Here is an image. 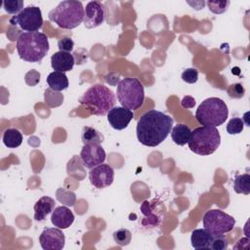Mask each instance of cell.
Listing matches in <instances>:
<instances>
[{
	"label": "cell",
	"mask_w": 250,
	"mask_h": 250,
	"mask_svg": "<svg viewBox=\"0 0 250 250\" xmlns=\"http://www.w3.org/2000/svg\"><path fill=\"white\" fill-rule=\"evenodd\" d=\"M3 143L9 148H16L20 146L22 143L21 133L15 128L7 129L3 134Z\"/></svg>",
	"instance_id": "7402d4cb"
},
{
	"label": "cell",
	"mask_w": 250,
	"mask_h": 250,
	"mask_svg": "<svg viewBox=\"0 0 250 250\" xmlns=\"http://www.w3.org/2000/svg\"><path fill=\"white\" fill-rule=\"evenodd\" d=\"M106 154L101 145L91 144L84 145L80 152V160L82 166L88 169H92L100 164H103L105 160Z\"/></svg>",
	"instance_id": "30bf717a"
},
{
	"label": "cell",
	"mask_w": 250,
	"mask_h": 250,
	"mask_svg": "<svg viewBox=\"0 0 250 250\" xmlns=\"http://www.w3.org/2000/svg\"><path fill=\"white\" fill-rule=\"evenodd\" d=\"M3 8L8 14L18 15L23 10V1L21 0H6L3 2Z\"/></svg>",
	"instance_id": "4316f807"
},
{
	"label": "cell",
	"mask_w": 250,
	"mask_h": 250,
	"mask_svg": "<svg viewBox=\"0 0 250 250\" xmlns=\"http://www.w3.org/2000/svg\"><path fill=\"white\" fill-rule=\"evenodd\" d=\"M243 128H244L243 120L239 117H233L228 122L226 129L229 135H237L243 131Z\"/></svg>",
	"instance_id": "83f0119b"
},
{
	"label": "cell",
	"mask_w": 250,
	"mask_h": 250,
	"mask_svg": "<svg viewBox=\"0 0 250 250\" xmlns=\"http://www.w3.org/2000/svg\"><path fill=\"white\" fill-rule=\"evenodd\" d=\"M133 117V111L123 106H114L107 113V121L115 130L127 128Z\"/></svg>",
	"instance_id": "5bb4252c"
},
{
	"label": "cell",
	"mask_w": 250,
	"mask_h": 250,
	"mask_svg": "<svg viewBox=\"0 0 250 250\" xmlns=\"http://www.w3.org/2000/svg\"><path fill=\"white\" fill-rule=\"evenodd\" d=\"M230 2L229 0H225V1H213V0H209L207 1V6L208 9L214 13V14H223L225 13L229 6Z\"/></svg>",
	"instance_id": "f1b7e54d"
},
{
	"label": "cell",
	"mask_w": 250,
	"mask_h": 250,
	"mask_svg": "<svg viewBox=\"0 0 250 250\" xmlns=\"http://www.w3.org/2000/svg\"><path fill=\"white\" fill-rule=\"evenodd\" d=\"M10 24L19 26L26 32L39 30L43 25V18L40 8L36 6H27L23 8L21 12L10 19Z\"/></svg>",
	"instance_id": "9c48e42d"
},
{
	"label": "cell",
	"mask_w": 250,
	"mask_h": 250,
	"mask_svg": "<svg viewBox=\"0 0 250 250\" xmlns=\"http://www.w3.org/2000/svg\"><path fill=\"white\" fill-rule=\"evenodd\" d=\"M229 116L226 103L219 98L212 97L204 100L195 111V118L203 126L217 127L225 123Z\"/></svg>",
	"instance_id": "8992f818"
},
{
	"label": "cell",
	"mask_w": 250,
	"mask_h": 250,
	"mask_svg": "<svg viewBox=\"0 0 250 250\" xmlns=\"http://www.w3.org/2000/svg\"><path fill=\"white\" fill-rule=\"evenodd\" d=\"M104 140V135L99 132L97 129L85 126L81 131V141L84 145H91V144H98L100 145Z\"/></svg>",
	"instance_id": "44dd1931"
},
{
	"label": "cell",
	"mask_w": 250,
	"mask_h": 250,
	"mask_svg": "<svg viewBox=\"0 0 250 250\" xmlns=\"http://www.w3.org/2000/svg\"><path fill=\"white\" fill-rule=\"evenodd\" d=\"M55 209V200L49 196L39 198L34 204V220L44 221L47 215L52 213Z\"/></svg>",
	"instance_id": "e0dca14e"
},
{
	"label": "cell",
	"mask_w": 250,
	"mask_h": 250,
	"mask_svg": "<svg viewBox=\"0 0 250 250\" xmlns=\"http://www.w3.org/2000/svg\"><path fill=\"white\" fill-rule=\"evenodd\" d=\"M181 104L185 108H191L195 105V100L190 96H186L183 98Z\"/></svg>",
	"instance_id": "e575fe53"
},
{
	"label": "cell",
	"mask_w": 250,
	"mask_h": 250,
	"mask_svg": "<svg viewBox=\"0 0 250 250\" xmlns=\"http://www.w3.org/2000/svg\"><path fill=\"white\" fill-rule=\"evenodd\" d=\"M182 79L189 84H193L198 79V70L196 68H187L181 75Z\"/></svg>",
	"instance_id": "1f68e13d"
},
{
	"label": "cell",
	"mask_w": 250,
	"mask_h": 250,
	"mask_svg": "<svg viewBox=\"0 0 250 250\" xmlns=\"http://www.w3.org/2000/svg\"><path fill=\"white\" fill-rule=\"evenodd\" d=\"M75 63L74 56L68 52L59 51L52 55L51 57V65L55 71L66 72L70 71L73 68Z\"/></svg>",
	"instance_id": "2e32d148"
},
{
	"label": "cell",
	"mask_w": 250,
	"mask_h": 250,
	"mask_svg": "<svg viewBox=\"0 0 250 250\" xmlns=\"http://www.w3.org/2000/svg\"><path fill=\"white\" fill-rule=\"evenodd\" d=\"M84 7L80 1L65 0L50 11L49 20L63 29H73L84 20Z\"/></svg>",
	"instance_id": "277c9868"
},
{
	"label": "cell",
	"mask_w": 250,
	"mask_h": 250,
	"mask_svg": "<svg viewBox=\"0 0 250 250\" xmlns=\"http://www.w3.org/2000/svg\"><path fill=\"white\" fill-rule=\"evenodd\" d=\"M39 242L44 250H62L64 247L65 237L61 229L47 228L39 235Z\"/></svg>",
	"instance_id": "7c38bea8"
},
{
	"label": "cell",
	"mask_w": 250,
	"mask_h": 250,
	"mask_svg": "<svg viewBox=\"0 0 250 250\" xmlns=\"http://www.w3.org/2000/svg\"><path fill=\"white\" fill-rule=\"evenodd\" d=\"M46 81L49 88L57 92L66 90L68 88V79L64 72L53 71L48 75Z\"/></svg>",
	"instance_id": "d6986e66"
},
{
	"label": "cell",
	"mask_w": 250,
	"mask_h": 250,
	"mask_svg": "<svg viewBox=\"0 0 250 250\" xmlns=\"http://www.w3.org/2000/svg\"><path fill=\"white\" fill-rule=\"evenodd\" d=\"M89 180L91 185L96 188H107L113 183L114 171L107 164H100L90 170Z\"/></svg>",
	"instance_id": "8fae6325"
},
{
	"label": "cell",
	"mask_w": 250,
	"mask_h": 250,
	"mask_svg": "<svg viewBox=\"0 0 250 250\" xmlns=\"http://www.w3.org/2000/svg\"><path fill=\"white\" fill-rule=\"evenodd\" d=\"M141 210L143 212V214L146 216V220H148V223L146 224L148 225H152V226H157L160 223V217H158L156 214L152 213V206L148 201H144V203L141 206Z\"/></svg>",
	"instance_id": "d4e9b609"
},
{
	"label": "cell",
	"mask_w": 250,
	"mask_h": 250,
	"mask_svg": "<svg viewBox=\"0 0 250 250\" xmlns=\"http://www.w3.org/2000/svg\"><path fill=\"white\" fill-rule=\"evenodd\" d=\"M52 224L61 229H68L74 222L72 211L66 206H59L54 209L51 216Z\"/></svg>",
	"instance_id": "9a60e30c"
},
{
	"label": "cell",
	"mask_w": 250,
	"mask_h": 250,
	"mask_svg": "<svg viewBox=\"0 0 250 250\" xmlns=\"http://www.w3.org/2000/svg\"><path fill=\"white\" fill-rule=\"evenodd\" d=\"M79 103L85 105L91 114L104 116L114 107L115 96L113 92L103 84H94L79 99Z\"/></svg>",
	"instance_id": "3957f363"
},
{
	"label": "cell",
	"mask_w": 250,
	"mask_h": 250,
	"mask_svg": "<svg viewBox=\"0 0 250 250\" xmlns=\"http://www.w3.org/2000/svg\"><path fill=\"white\" fill-rule=\"evenodd\" d=\"M113 239L119 246H126L131 242L132 233L127 229H119L113 232Z\"/></svg>",
	"instance_id": "484cf974"
},
{
	"label": "cell",
	"mask_w": 250,
	"mask_h": 250,
	"mask_svg": "<svg viewBox=\"0 0 250 250\" xmlns=\"http://www.w3.org/2000/svg\"><path fill=\"white\" fill-rule=\"evenodd\" d=\"M24 81L28 86H36L40 81V73L35 69H31L24 75Z\"/></svg>",
	"instance_id": "d6a6232c"
},
{
	"label": "cell",
	"mask_w": 250,
	"mask_h": 250,
	"mask_svg": "<svg viewBox=\"0 0 250 250\" xmlns=\"http://www.w3.org/2000/svg\"><path fill=\"white\" fill-rule=\"evenodd\" d=\"M190 129L185 124H177L171 130L172 141L178 146H185L190 138Z\"/></svg>",
	"instance_id": "ffe728a7"
},
{
	"label": "cell",
	"mask_w": 250,
	"mask_h": 250,
	"mask_svg": "<svg viewBox=\"0 0 250 250\" xmlns=\"http://www.w3.org/2000/svg\"><path fill=\"white\" fill-rule=\"evenodd\" d=\"M174 120L156 109L145 112L137 123L138 141L146 146H157L171 133Z\"/></svg>",
	"instance_id": "6da1fadb"
},
{
	"label": "cell",
	"mask_w": 250,
	"mask_h": 250,
	"mask_svg": "<svg viewBox=\"0 0 250 250\" xmlns=\"http://www.w3.org/2000/svg\"><path fill=\"white\" fill-rule=\"evenodd\" d=\"M233 190L236 193L248 195L250 193V175L248 173L237 175L233 180Z\"/></svg>",
	"instance_id": "603a6c76"
},
{
	"label": "cell",
	"mask_w": 250,
	"mask_h": 250,
	"mask_svg": "<svg viewBox=\"0 0 250 250\" xmlns=\"http://www.w3.org/2000/svg\"><path fill=\"white\" fill-rule=\"evenodd\" d=\"M105 19L104 6L99 1H91L84 9V25L86 28H95L101 25Z\"/></svg>",
	"instance_id": "4fadbf2b"
},
{
	"label": "cell",
	"mask_w": 250,
	"mask_h": 250,
	"mask_svg": "<svg viewBox=\"0 0 250 250\" xmlns=\"http://www.w3.org/2000/svg\"><path fill=\"white\" fill-rule=\"evenodd\" d=\"M49 51L48 36L39 31L22 32L17 40L20 58L29 62H39Z\"/></svg>",
	"instance_id": "7a4b0ae2"
},
{
	"label": "cell",
	"mask_w": 250,
	"mask_h": 250,
	"mask_svg": "<svg viewBox=\"0 0 250 250\" xmlns=\"http://www.w3.org/2000/svg\"><path fill=\"white\" fill-rule=\"evenodd\" d=\"M188 144L192 152L199 155H210L219 148L221 135L216 127H198L191 131Z\"/></svg>",
	"instance_id": "5b68a950"
},
{
	"label": "cell",
	"mask_w": 250,
	"mask_h": 250,
	"mask_svg": "<svg viewBox=\"0 0 250 250\" xmlns=\"http://www.w3.org/2000/svg\"><path fill=\"white\" fill-rule=\"evenodd\" d=\"M73 47H74V42L70 37H63L60 39L58 42V48L60 51H62V52L70 53V51L73 50Z\"/></svg>",
	"instance_id": "836d02e7"
},
{
	"label": "cell",
	"mask_w": 250,
	"mask_h": 250,
	"mask_svg": "<svg viewBox=\"0 0 250 250\" xmlns=\"http://www.w3.org/2000/svg\"><path fill=\"white\" fill-rule=\"evenodd\" d=\"M227 93L231 99H241L245 94V89L240 83H235L228 87Z\"/></svg>",
	"instance_id": "4dcf8cb0"
},
{
	"label": "cell",
	"mask_w": 250,
	"mask_h": 250,
	"mask_svg": "<svg viewBox=\"0 0 250 250\" xmlns=\"http://www.w3.org/2000/svg\"><path fill=\"white\" fill-rule=\"evenodd\" d=\"M45 103L51 106V107H57L60 106L63 102V96L60 92L54 91L52 89H46L45 90Z\"/></svg>",
	"instance_id": "cb8c5ba5"
},
{
	"label": "cell",
	"mask_w": 250,
	"mask_h": 250,
	"mask_svg": "<svg viewBox=\"0 0 250 250\" xmlns=\"http://www.w3.org/2000/svg\"><path fill=\"white\" fill-rule=\"evenodd\" d=\"M117 99L123 107L130 110L139 109L145 100L143 84L137 78H124L117 84Z\"/></svg>",
	"instance_id": "52a82bcc"
},
{
	"label": "cell",
	"mask_w": 250,
	"mask_h": 250,
	"mask_svg": "<svg viewBox=\"0 0 250 250\" xmlns=\"http://www.w3.org/2000/svg\"><path fill=\"white\" fill-rule=\"evenodd\" d=\"M203 227L210 233L224 234L232 230L235 225V220L230 215L219 209L208 210L202 219Z\"/></svg>",
	"instance_id": "ba28073f"
},
{
	"label": "cell",
	"mask_w": 250,
	"mask_h": 250,
	"mask_svg": "<svg viewBox=\"0 0 250 250\" xmlns=\"http://www.w3.org/2000/svg\"><path fill=\"white\" fill-rule=\"evenodd\" d=\"M213 234L205 229H196L192 230L190 242L194 249H210Z\"/></svg>",
	"instance_id": "ac0fdd59"
},
{
	"label": "cell",
	"mask_w": 250,
	"mask_h": 250,
	"mask_svg": "<svg viewBox=\"0 0 250 250\" xmlns=\"http://www.w3.org/2000/svg\"><path fill=\"white\" fill-rule=\"evenodd\" d=\"M228 239L224 234H213V240L211 242L210 249L213 250H225L228 248Z\"/></svg>",
	"instance_id": "f546056e"
},
{
	"label": "cell",
	"mask_w": 250,
	"mask_h": 250,
	"mask_svg": "<svg viewBox=\"0 0 250 250\" xmlns=\"http://www.w3.org/2000/svg\"><path fill=\"white\" fill-rule=\"evenodd\" d=\"M119 74H116V73H109L105 76V82L108 83L109 85H112V86H115L116 84L119 83Z\"/></svg>",
	"instance_id": "d590c367"
}]
</instances>
